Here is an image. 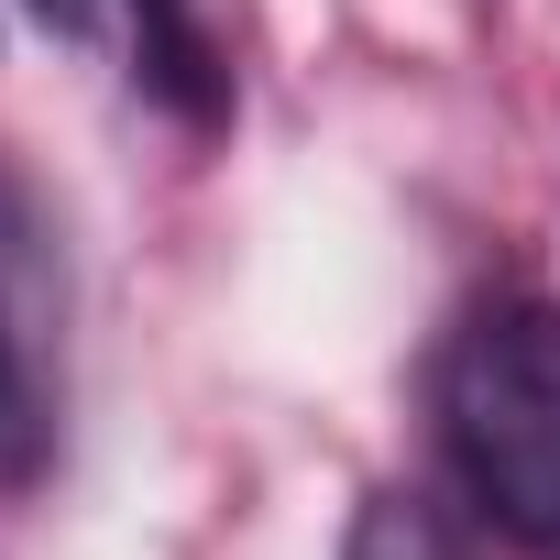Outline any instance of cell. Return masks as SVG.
<instances>
[{
	"instance_id": "6da1fadb",
	"label": "cell",
	"mask_w": 560,
	"mask_h": 560,
	"mask_svg": "<svg viewBox=\"0 0 560 560\" xmlns=\"http://www.w3.org/2000/svg\"><path fill=\"white\" fill-rule=\"evenodd\" d=\"M440 451L516 560H560V308L494 298L440 352Z\"/></svg>"
},
{
	"instance_id": "7a4b0ae2",
	"label": "cell",
	"mask_w": 560,
	"mask_h": 560,
	"mask_svg": "<svg viewBox=\"0 0 560 560\" xmlns=\"http://www.w3.org/2000/svg\"><path fill=\"white\" fill-rule=\"evenodd\" d=\"M67 451V231L23 165H0V494Z\"/></svg>"
},
{
	"instance_id": "3957f363",
	"label": "cell",
	"mask_w": 560,
	"mask_h": 560,
	"mask_svg": "<svg viewBox=\"0 0 560 560\" xmlns=\"http://www.w3.org/2000/svg\"><path fill=\"white\" fill-rule=\"evenodd\" d=\"M132 78L176 110V121H220L231 110V67H220V45H209V12L198 0H132Z\"/></svg>"
},
{
	"instance_id": "277c9868",
	"label": "cell",
	"mask_w": 560,
	"mask_h": 560,
	"mask_svg": "<svg viewBox=\"0 0 560 560\" xmlns=\"http://www.w3.org/2000/svg\"><path fill=\"white\" fill-rule=\"evenodd\" d=\"M341 560H472V549H462V527H451L429 494L385 483V494H363V516H352Z\"/></svg>"
},
{
	"instance_id": "5b68a950",
	"label": "cell",
	"mask_w": 560,
	"mask_h": 560,
	"mask_svg": "<svg viewBox=\"0 0 560 560\" xmlns=\"http://www.w3.org/2000/svg\"><path fill=\"white\" fill-rule=\"evenodd\" d=\"M23 12L56 23V34H89V23H100V0H23Z\"/></svg>"
}]
</instances>
